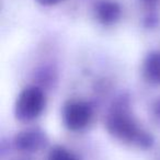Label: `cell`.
<instances>
[{"label":"cell","mask_w":160,"mask_h":160,"mask_svg":"<svg viewBox=\"0 0 160 160\" xmlns=\"http://www.w3.org/2000/svg\"><path fill=\"white\" fill-rule=\"evenodd\" d=\"M107 128L110 134L122 142L147 148L152 144L150 135L142 131L126 111L115 110L107 118Z\"/></svg>","instance_id":"cell-1"},{"label":"cell","mask_w":160,"mask_h":160,"mask_svg":"<svg viewBox=\"0 0 160 160\" xmlns=\"http://www.w3.org/2000/svg\"><path fill=\"white\" fill-rule=\"evenodd\" d=\"M45 107V96L40 88L28 87L19 94L16 115L20 121L28 122L38 118Z\"/></svg>","instance_id":"cell-2"},{"label":"cell","mask_w":160,"mask_h":160,"mask_svg":"<svg viewBox=\"0 0 160 160\" xmlns=\"http://www.w3.org/2000/svg\"><path fill=\"white\" fill-rule=\"evenodd\" d=\"M64 123L70 131H80L88 125L92 118V109L87 102L73 101L64 108Z\"/></svg>","instance_id":"cell-3"},{"label":"cell","mask_w":160,"mask_h":160,"mask_svg":"<svg viewBox=\"0 0 160 160\" xmlns=\"http://www.w3.org/2000/svg\"><path fill=\"white\" fill-rule=\"evenodd\" d=\"M96 16L103 24H113L121 17V7L112 0H101L96 5Z\"/></svg>","instance_id":"cell-4"},{"label":"cell","mask_w":160,"mask_h":160,"mask_svg":"<svg viewBox=\"0 0 160 160\" xmlns=\"http://www.w3.org/2000/svg\"><path fill=\"white\" fill-rule=\"evenodd\" d=\"M18 149L22 151H36L44 144V136L38 131H25L18 134L14 140Z\"/></svg>","instance_id":"cell-5"},{"label":"cell","mask_w":160,"mask_h":160,"mask_svg":"<svg viewBox=\"0 0 160 160\" xmlns=\"http://www.w3.org/2000/svg\"><path fill=\"white\" fill-rule=\"evenodd\" d=\"M144 76L152 83H160V52H152L144 62Z\"/></svg>","instance_id":"cell-6"},{"label":"cell","mask_w":160,"mask_h":160,"mask_svg":"<svg viewBox=\"0 0 160 160\" xmlns=\"http://www.w3.org/2000/svg\"><path fill=\"white\" fill-rule=\"evenodd\" d=\"M48 160H77V158L71 151L67 150L64 147L57 146L51 150Z\"/></svg>","instance_id":"cell-7"},{"label":"cell","mask_w":160,"mask_h":160,"mask_svg":"<svg viewBox=\"0 0 160 160\" xmlns=\"http://www.w3.org/2000/svg\"><path fill=\"white\" fill-rule=\"evenodd\" d=\"M38 2H40L41 5H44V6H53L56 5V3L60 2L62 0H36Z\"/></svg>","instance_id":"cell-8"},{"label":"cell","mask_w":160,"mask_h":160,"mask_svg":"<svg viewBox=\"0 0 160 160\" xmlns=\"http://www.w3.org/2000/svg\"><path fill=\"white\" fill-rule=\"evenodd\" d=\"M144 1H146V2H155L156 0H144Z\"/></svg>","instance_id":"cell-9"},{"label":"cell","mask_w":160,"mask_h":160,"mask_svg":"<svg viewBox=\"0 0 160 160\" xmlns=\"http://www.w3.org/2000/svg\"><path fill=\"white\" fill-rule=\"evenodd\" d=\"M158 112L160 113V102H159V104H158Z\"/></svg>","instance_id":"cell-10"}]
</instances>
